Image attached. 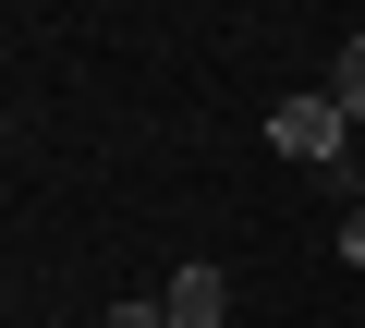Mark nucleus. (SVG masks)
Segmentation results:
<instances>
[{
	"label": "nucleus",
	"instance_id": "nucleus-1",
	"mask_svg": "<svg viewBox=\"0 0 365 328\" xmlns=\"http://www.w3.org/2000/svg\"><path fill=\"white\" fill-rule=\"evenodd\" d=\"M268 146H280V158H304V171H329V183L353 171V122H341V97H329V85H317V97H280V110H268Z\"/></svg>",
	"mask_w": 365,
	"mask_h": 328
},
{
	"label": "nucleus",
	"instance_id": "nucleus-2",
	"mask_svg": "<svg viewBox=\"0 0 365 328\" xmlns=\"http://www.w3.org/2000/svg\"><path fill=\"white\" fill-rule=\"evenodd\" d=\"M158 304H170V328H220V316H232V280L195 255V268H170V292H158Z\"/></svg>",
	"mask_w": 365,
	"mask_h": 328
},
{
	"label": "nucleus",
	"instance_id": "nucleus-3",
	"mask_svg": "<svg viewBox=\"0 0 365 328\" xmlns=\"http://www.w3.org/2000/svg\"><path fill=\"white\" fill-rule=\"evenodd\" d=\"M329 97H341V122H353V134H365V25H353V37H341V61H329Z\"/></svg>",
	"mask_w": 365,
	"mask_h": 328
},
{
	"label": "nucleus",
	"instance_id": "nucleus-4",
	"mask_svg": "<svg viewBox=\"0 0 365 328\" xmlns=\"http://www.w3.org/2000/svg\"><path fill=\"white\" fill-rule=\"evenodd\" d=\"M329 243H341V268H365V195L341 207V231H329Z\"/></svg>",
	"mask_w": 365,
	"mask_h": 328
},
{
	"label": "nucleus",
	"instance_id": "nucleus-5",
	"mask_svg": "<svg viewBox=\"0 0 365 328\" xmlns=\"http://www.w3.org/2000/svg\"><path fill=\"white\" fill-rule=\"evenodd\" d=\"M110 328H170V304H134V292H122V304H110Z\"/></svg>",
	"mask_w": 365,
	"mask_h": 328
}]
</instances>
